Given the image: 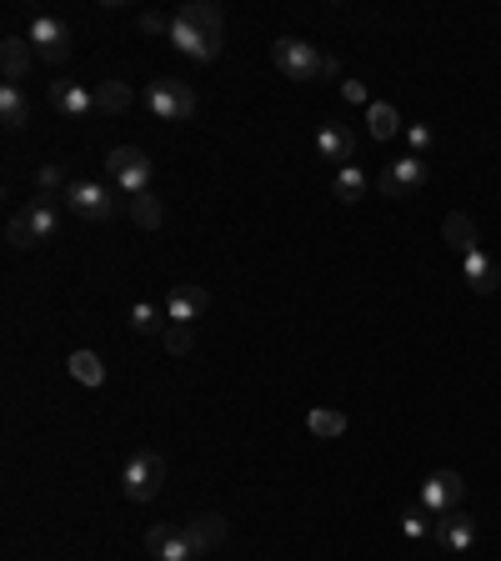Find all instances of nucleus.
Returning a JSON list of instances; mask_svg holds the SVG:
<instances>
[{
	"label": "nucleus",
	"instance_id": "c756f323",
	"mask_svg": "<svg viewBox=\"0 0 501 561\" xmlns=\"http://www.w3.org/2000/svg\"><path fill=\"white\" fill-rule=\"evenodd\" d=\"M6 241H11L16 251H26V246H36V236H31V226H26V216H21V211L11 216V226H6Z\"/></svg>",
	"mask_w": 501,
	"mask_h": 561
},
{
	"label": "nucleus",
	"instance_id": "72a5a7b5",
	"mask_svg": "<svg viewBox=\"0 0 501 561\" xmlns=\"http://www.w3.org/2000/svg\"><path fill=\"white\" fill-rule=\"evenodd\" d=\"M406 136H411V146H416V156H421V151L431 146V126H411Z\"/></svg>",
	"mask_w": 501,
	"mask_h": 561
},
{
	"label": "nucleus",
	"instance_id": "2f4dec72",
	"mask_svg": "<svg viewBox=\"0 0 501 561\" xmlns=\"http://www.w3.org/2000/svg\"><path fill=\"white\" fill-rule=\"evenodd\" d=\"M341 101H351V106H371V96H366L361 81H341Z\"/></svg>",
	"mask_w": 501,
	"mask_h": 561
},
{
	"label": "nucleus",
	"instance_id": "412c9836",
	"mask_svg": "<svg viewBox=\"0 0 501 561\" xmlns=\"http://www.w3.org/2000/svg\"><path fill=\"white\" fill-rule=\"evenodd\" d=\"M441 236H446L451 251H461V256L476 251V226H471V216H461V211H451V216L441 221Z\"/></svg>",
	"mask_w": 501,
	"mask_h": 561
},
{
	"label": "nucleus",
	"instance_id": "b1692460",
	"mask_svg": "<svg viewBox=\"0 0 501 561\" xmlns=\"http://www.w3.org/2000/svg\"><path fill=\"white\" fill-rule=\"evenodd\" d=\"M366 186H371V181H366V171H361V166H341V171H336V186H331V191H336V201L356 206V201L366 196Z\"/></svg>",
	"mask_w": 501,
	"mask_h": 561
},
{
	"label": "nucleus",
	"instance_id": "4468645a",
	"mask_svg": "<svg viewBox=\"0 0 501 561\" xmlns=\"http://www.w3.org/2000/svg\"><path fill=\"white\" fill-rule=\"evenodd\" d=\"M51 106H56L61 116L81 121V116L96 111V91H86V86H76V81H51Z\"/></svg>",
	"mask_w": 501,
	"mask_h": 561
},
{
	"label": "nucleus",
	"instance_id": "aec40b11",
	"mask_svg": "<svg viewBox=\"0 0 501 561\" xmlns=\"http://www.w3.org/2000/svg\"><path fill=\"white\" fill-rule=\"evenodd\" d=\"M0 121H6L11 131H21L31 121V101H26L21 86H0Z\"/></svg>",
	"mask_w": 501,
	"mask_h": 561
},
{
	"label": "nucleus",
	"instance_id": "f257e3e1",
	"mask_svg": "<svg viewBox=\"0 0 501 561\" xmlns=\"http://www.w3.org/2000/svg\"><path fill=\"white\" fill-rule=\"evenodd\" d=\"M171 46L191 61H216L226 46V16L211 0H186V6L171 16Z\"/></svg>",
	"mask_w": 501,
	"mask_h": 561
},
{
	"label": "nucleus",
	"instance_id": "cd10ccee",
	"mask_svg": "<svg viewBox=\"0 0 501 561\" xmlns=\"http://www.w3.org/2000/svg\"><path fill=\"white\" fill-rule=\"evenodd\" d=\"M161 341H166L171 356H191V346H196V326H191V321H171Z\"/></svg>",
	"mask_w": 501,
	"mask_h": 561
},
{
	"label": "nucleus",
	"instance_id": "473e14b6",
	"mask_svg": "<svg viewBox=\"0 0 501 561\" xmlns=\"http://www.w3.org/2000/svg\"><path fill=\"white\" fill-rule=\"evenodd\" d=\"M36 181H41V196H51L56 186L66 191V181H61V166H41V176H36Z\"/></svg>",
	"mask_w": 501,
	"mask_h": 561
},
{
	"label": "nucleus",
	"instance_id": "c85d7f7f",
	"mask_svg": "<svg viewBox=\"0 0 501 561\" xmlns=\"http://www.w3.org/2000/svg\"><path fill=\"white\" fill-rule=\"evenodd\" d=\"M401 531H406L411 541H421V536H436V521H431L426 506H411V511H401Z\"/></svg>",
	"mask_w": 501,
	"mask_h": 561
},
{
	"label": "nucleus",
	"instance_id": "393cba45",
	"mask_svg": "<svg viewBox=\"0 0 501 561\" xmlns=\"http://www.w3.org/2000/svg\"><path fill=\"white\" fill-rule=\"evenodd\" d=\"M166 326H171V316H161V306H151V301L131 306V331L136 336H166Z\"/></svg>",
	"mask_w": 501,
	"mask_h": 561
},
{
	"label": "nucleus",
	"instance_id": "1a4fd4ad",
	"mask_svg": "<svg viewBox=\"0 0 501 561\" xmlns=\"http://www.w3.org/2000/svg\"><path fill=\"white\" fill-rule=\"evenodd\" d=\"M461 496H466V481H461V471H431L426 481H421V506L431 511V516H446V511H456L461 506Z\"/></svg>",
	"mask_w": 501,
	"mask_h": 561
},
{
	"label": "nucleus",
	"instance_id": "39448f33",
	"mask_svg": "<svg viewBox=\"0 0 501 561\" xmlns=\"http://www.w3.org/2000/svg\"><path fill=\"white\" fill-rule=\"evenodd\" d=\"M161 486H166V456L161 451H136L121 471V491L131 501H151V496H161Z\"/></svg>",
	"mask_w": 501,
	"mask_h": 561
},
{
	"label": "nucleus",
	"instance_id": "f03ea898",
	"mask_svg": "<svg viewBox=\"0 0 501 561\" xmlns=\"http://www.w3.org/2000/svg\"><path fill=\"white\" fill-rule=\"evenodd\" d=\"M146 111H151L156 121H191V116H196V91H191V81L156 76L151 91H146Z\"/></svg>",
	"mask_w": 501,
	"mask_h": 561
},
{
	"label": "nucleus",
	"instance_id": "f3484780",
	"mask_svg": "<svg viewBox=\"0 0 501 561\" xmlns=\"http://www.w3.org/2000/svg\"><path fill=\"white\" fill-rule=\"evenodd\" d=\"M316 151H321V161L356 166V161H351V156H356V136H351L346 126H321V131H316Z\"/></svg>",
	"mask_w": 501,
	"mask_h": 561
},
{
	"label": "nucleus",
	"instance_id": "5701e85b",
	"mask_svg": "<svg viewBox=\"0 0 501 561\" xmlns=\"http://www.w3.org/2000/svg\"><path fill=\"white\" fill-rule=\"evenodd\" d=\"M366 121H371V136H376V141H391V136L401 131V116H396L391 101H371V106H366Z\"/></svg>",
	"mask_w": 501,
	"mask_h": 561
},
{
	"label": "nucleus",
	"instance_id": "f8f14e48",
	"mask_svg": "<svg viewBox=\"0 0 501 561\" xmlns=\"http://www.w3.org/2000/svg\"><path fill=\"white\" fill-rule=\"evenodd\" d=\"M61 196H36L21 216H26V226H31V236H36V246H46V241H56V231H61V206H56Z\"/></svg>",
	"mask_w": 501,
	"mask_h": 561
},
{
	"label": "nucleus",
	"instance_id": "9b49d317",
	"mask_svg": "<svg viewBox=\"0 0 501 561\" xmlns=\"http://www.w3.org/2000/svg\"><path fill=\"white\" fill-rule=\"evenodd\" d=\"M181 531H186L191 551H196V556H206V551H216V546L231 536V521H226L221 511H201V516H191Z\"/></svg>",
	"mask_w": 501,
	"mask_h": 561
},
{
	"label": "nucleus",
	"instance_id": "bb28decb",
	"mask_svg": "<svg viewBox=\"0 0 501 561\" xmlns=\"http://www.w3.org/2000/svg\"><path fill=\"white\" fill-rule=\"evenodd\" d=\"M161 216H166V211H161V201H156L151 191L131 201V221H136L141 231H156V226H161Z\"/></svg>",
	"mask_w": 501,
	"mask_h": 561
},
{
	"label": "nucleus",
	"instance_id": "2eb2a0df",
	"mask_svg": "<svg viewBox=\"0 0 501 561\" xmlns=\"http://www.w3.org/2000/svg\"><path fill=\"white\" fill-rule=\"evenodd\" d=\"M436 541L446 546V551H471V541H476V521H471V511H446L441 521H436Z\"/></svg>",
	"mask_w": 501,
	"mask_h": 561
},
{
	"label": "nucleus",
	"instance_id": "423d86ee",
	"mask_svg": "<svg viewBox=\"0 0 501 561\" xmlns=\"http://www.w3.org/2000/svg\"><path fill=\"white\" fill-rule=\"evenodd\" d=\"M271 61H276V71L286 81H316L321 66H326V56H316V46L311 41H296V36H281L271 46Z\"/></svg>",
	"mask_w": 501,
	"mask_h": 561
},
{
	"label": "nucleus",
	"instance_id": "4be33fe9",
	"mask_svg": "<svg viewBox=\"0 0 501 561\" xmlns=\"http://www.w3.org/2000/svg\"><path fill=\"white\" fill-rule=\"evenodd\" d=\"M71 376L81 381V386H106V361L96 356V351H71Z\"/></svg>",
	"mask_w": 501,
	"mask_h": 561
},
{
	"label": "nucleus",
	"instance_id": "9d476101",
	"mask_svg": "<svg viewBox=\"0 0 501 561\" xmlns=\"http://www.w3.org/2000/svg\"><path fill=\"white\" fill-rule=\"evenodd\" d=\"M146 551H151V561H196L186 531L171 526V521H156V526L146 531Z\"/></svg>",
	"mask_w": 501,
	"mask_h": 561
},
{
	"label": "nucleus",
	"instance_id": "20e7f679",
	"mask_svg": "<svg viewBox=\"0 0 501 561\" xmlns=\"http://www.w3.org/2000/svg\"><path fill=\"white\" fill-rule=\"evenodd\" d=\"M61 201H66V211L81 216V221H111V216H116V201H111V186H106V181L76 176V181H66Z\"/></svg>",
	"mask_w": 501,
	"mask_h": 561
},
{
	"label": "nucleus",
	"instance_id": "6e6552de",
	"mask_svg": "<svg viewBox=\"0 0 501 561\" xmlns=\"http://www.w3.org/2000/svg\"><path fill=\"white\" fill-rule=\"evenodd\" d=\"M426 186V156H401V161H386V171L376 176V191L386 196V201H406V196H416Z\"/></svg>",
	"mask_w": 501,
	"mask_h": 561
},
{
	"label": "nucleus",
	"instance_id": "dca6fc26",
	"mask_svg": "<svg viewBox=\"0 0 501 561\" xmlns=\"http://www.w3.org/2000/svg\"><path fill=\"white\" fill-rule=\"evenodd\" d=\"M461 271H466V286H471L476 296H491V291L501 286V266H496L481 246H476L471 256H461Z\"/></svg>",
	"mask_w": 501,
	"mask_h": 561
},
{
	"label": "nucleus",
	"instance_id": "7c9ffc66",
	"mask_svg": "<svg viewBox=\"0 0 501 561\" xmlns=\"http://www.w3.org/2000/svg\"><path fill=\"white\" fill-rule=\"evenodd\" d=\"M136 26H141L146 36H166V41H171V21H166V16H156V11H146Z\"/></svg>",
	"mask_w": 501,
	"mask_h": 561
},
{
	"label": "nucleus",
	"instance_id": "ddd939ff",
	"mask_svg": "<svg viewBox=\"0 0 501 561\" xmlns=\"http://www.w3.org/2000/svg\"><path fill=\"white\" fill-rule=\"evenodd\" d=\"M211 306V291L206 286H191V281H181V286H171V296H166V316L171 321H191L196 326V316Z\"/></svg>",
	"mask_w": 501,
	"mask_h": 561
},
{
	"label": "nucleus",
	"instance_id": "7ed1b4c3",
	"mask_svg": "<svg viewBox=\"0 0 501 561\" xmlns=\"http://www.w3.org/2000/svg\"><path fill=\"white\" fill-rule=\"evenodd\" d=\"M106 171H111V181L136 201V196H146V191H151V171H156V161H151L141 146H111Z\"/></svg>",
	"mask_w": 501,
	"mask_h": 561
},
{
	"label": "nucleus",
	"instance_id": "0eeeda50",
	"mask_svg": "<svg viewBox=\"0 0 501 561\" xmlns=\"http://www.w3.org/2000/svg\"><path fill=\"white\" fill-rule=\"evenodd\" d=\"M31 46H36V56H41L46 66L71 61V46H76L71 21H61V16H31Z\"/></svg>",
	"mask_w": 501,
	"mask_h": 561
},
{
	"label": "nucleus",
	"instance_id": "a211bd4d",
	"mask_svg": "<svg viewBox=\"0 0 501 561\" xmlns=\"http://www.w3.org/2000/svg\"><path fill=\"white\" fill-rule=\"evenodd\" d=\"M31 41H21V36H6L0 41V71H6V86H21V76L31 71Z\"/></svg>",
	"mask_w": 501,
	"mask_h": 561
},
{
	"label": "nucleus",
	"instance_id": "6ab92c4d",
	"mask_svg": "<svg viewBox=\"0 0 501 561\" xmlns=\"http://www.w3.org/2000/svg\"><path fill=\"white\" fill-rule=\"evenodd\" d=\"M306 431L336 441V436H346V411H336V406H311V411H306Z\"/></svg>",
	"mask_w": 501,
	"mask_h": 561
},
{
	"label": "nucleus",
	"instance_id": "a878e982",
	"mask_svg": "<svg viewBox=\"0 0 501 561\" xmlns=\"http://www.w3.org/2000/svg\"><path fill=\"white\" fill-rule=\"evenodd\" d=\"M126 106H131V86H126V81H101V86H96V111L121 116Z\"/></svg>",
	"mask_w": 501,
	"mask_h": 561
}]
</instances>
